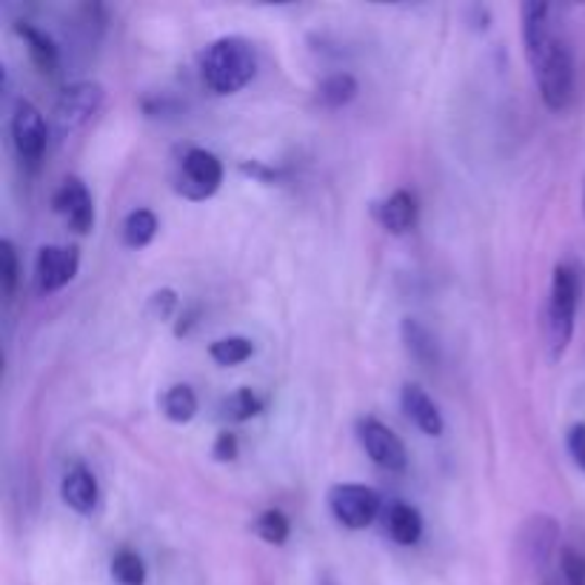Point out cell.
<instances>
[{
	"label": "cell",
	"instance_id": "obj_11",
	"mask_svg": "<svg viewBox=\"0 0 585 585\" xmlns=\"http://www.w3.org/2000/svg\"><path fill=\"white\" fill-rule=\"evenodd\" d=\"M520 537H523L525 560L532 562L534 569H543L551 560V551L560 539V523L551 514H534L523 523Z\"/></svg>",
	"mask_w": 585,
	"mask_h": 585
},
{
	"label": "cell",
	"instance_id": "obj_9",
	"mask_svg": "<svg viewBox=\"0 0 585 585\" xmlns=\"http://www.w3.org/2000/svg\"><path fill=\"white\" fill-rule=\"evenodd\" d=\"M80 269V255L75 246H43L35 260V280L43 294L61 292Z\"/></svg>",
	"mask_w": 585,
	"mask_h": 585
},
{
	"label": "cell",
	"instance_id": "obj_19",
	"mask_svg": "<svg viewBox=\"0 0 585 585\" xmlns=\"http://www.w3.org/2000/svg\"><path fill=\"white\" fill-rule=\"evenodd\" d=\"M161 406L163 415L169 417L171 423H189V420L198 415V394L192 392V385L178 383L163 394Z\"/></svg>",
	"mask_w": 585,
	"mask_h": 585
},
{
	"label": "cell",
	"instance_id": "obj_13",
	"mask_svg": "<svg viewBox=\"0 0 585 585\" xmlns=\"http://www.w3.org/2000/svg\"><path fill=\"white\" fill-rule=\"evenodd\" d=\"M378 224L383 226L389 234H406V231L415 229L417 224V201L415 194L406 192V189H397L394 194H389L385 201L374 203L371 206Z\"/></svg>",
	"mask_w": 585,
	"mask_h": 585
},
{
	"label": "cell",
	"instance_id": "obj_8",
	"mask_svg": "<svg viewBox=\"0 0 585 585\" xmlns=\"http://www.w3.org/2000/svg\"><path fill=\"white\" fill-rule=\"evenodd\" d=\"M49 129L40 109L29 101H17L15 115H12V143H15L21 161L29 166H38V161L47 152Z\"/></svg>",
	"mask_w": 585,
	"mask_h": 585
},
{
	"label": "cell",
	"instance_id": "obj_4",
	"mask_svg": "<svg viewBox=\"0 0 585 585\" xmlns=\"http://www.w3.org/2000/svg\"><path fill=\"white\" fill-rule=\"evenodd\" d=\"M103 101H106V92H103L101 84L80 80V84L66 86L54 103V131L61 138H72L101 112Z\"/></svg>",
	"mask_w": 585,
	"mask_h": 585
},
{
	"label": "cell",
	"instance_id": "obj_25",
	"mask_svg": "<svg viewBox=\"0 0 585 585\" xmlns=\"http://www.w3.org/2000/svg\"><path fill=\"white\" fill-rule=\"evenodd\" d=\"M21 280V263H17V252L12 240H0V285H3V297L12 301V294Z\"/></svg>",
	"mask_w": 585,
	"mask_h": 585
},
{
	"label": "cell",
	"instance_id": "obj_15",
	"mask_svg": "<svg viewBox=\"0 0 585 585\" xmlns=\"http://www.w3.org/2000/svg\"><path fill=\"white\" fill-rule=\"evenodd\" d=\"M61 500L77 514H92L98 506V480L89 469L77 466L61 483Z\"/></svg>",
	"mask_w": 585,
	"mask_h": 585
},
{
	"label": "cell",
	"instance_id": "obj_5",
	"mask_svg": "<svg viewBox=\"0 0 585 585\" xmlns=\"http://www.w3.org/2000/svg\"><path fill=\"white\" fill-rule=\"evenodd\" d=\"M380 494L369 485L360 483H340L331 485L329 492V509L331 517L338 520L340 525H346L352 532H360V529H369L380 514Z\"/></svg>",
	"mask_w": 585,
	"mask_h": 585
},
{
	"label": "cell",
	"instance_id": "obj_30",
	"mask_svg": "<svg viewBox=\"0 0 585 585\" xmlns=\"http://www.w3.org/2000/svg\"><path fill=\"white\" fill-rule=\"evenodd\" d=\"M240 171H243V175H252V178H257V180H275V171L266 169V166L257 161L243 163V166H240Z\"/></svg>",
	"mask_w": 585,
	"mask_h": 585
},
{
	"label": "cell",
	"instance_id": "obj_10",
	"mask_svg": "<svg viewBox=\"0 0 585 585\" xmlns=\"http://www.w3.org/2000/svg\"><path fill=\"white\" fill-rule=\"evenodd\" d=\"M54 212L69 224V229H75L77 234H86L94 224V206L92 194L86 189V183L80 178H66L61 183V189L54 192L52 201Z\"/></svg>",
	"mask_w": 585,
	"mask_h": 585
},
{
	"label": "cell",
	"instance_id": "obj_20",
	"mask_svg": "<svg viewBox=\"0 0 585 585\" xmlns=\"http://www.w3.org/2000/svg\"><path fill=\"white\" fill-rule=\"evenodd\" d=\"M157 234V217L149 208H135L124 224V243L129 249H147Z\"/></svg>",
	"mask_w": 585,
	"mask_h": 585
},
{
	"label": "cell",
	"instance_id": "obj_12",
	"mask_svg": "<svg viewBox=\"0 0 585 585\" xmlns=\"http://www.w3.org/2000/svg\"><path fill=\"white\" fill-rule=\"evenodd\" d=\"M400 406L403 415L411 420V423L420 429L429 437H440L446 423H443V415H440L437 403L425 394V389H420L417 383H406L400 392Z\"/></svg>",
	"mask_w": 585,
	"mask_h": 585
},
{
	"label": "cell",
	"instance_id": "obj_1",
	"mask_svg": "<svg viewBox=\"0 0 585 585\" xmlns=\"http://www.w3.org/2000/svg\"><path fill=\"white\" fill-rule=\"evenodd\" d=\"M520 21H523V47L532 63L539 98L548 109L562 112L574 98L577 72L569 40L562 35L560 12L551 3H523Z\"/></svg>",
	"mask_w": 585,
	"mask_h": 585
},
{
	"label": "cell",
	"instance_id": "obj_18",
	"mask_svg": "<svg viewBox=\"0 0 585 585\" xmlns=\"http://www.w3.org/2000/svg\"><path fill=\"white\" fill-rule=\"evenodd\" d=\"M357 92H360V86H357L355 75L334 72V75H329L323 84L317 86V101L323 103L326 109H343L355 101Z\"/></svg>",
	"mask_w": 585,
	"mask_h": 585
},
{
	"label": "cell",
	"instance_id": "obj_7",
	"mask_svg": "<svg viewBox=\"0 0 585 585\" xmlns=\"http://www.w3.org/2000/svg\"><path fill=\"white\" fill-rule=\"evenodd\" d=\"M357 437H360V446L366 448V455L378 462L380 469L394 471V474L406 471V446H403V440L389 425L374 420V417H363L360 423H357Z\"/></svg>",
	"mask_w": 585,
	"mask_h": 585
},
{
	"label": "cell",
	"instance_id": "obj_29",
	"mask_svg": "<svg viewBox=\"0 0 585 585\" xmlns=\"http://www.w3.org/2000/svg\"><path fill=\"white\" fill-rule=\"evenodd\" d=\"M212 455H215V460H220V462L234 460V457H238V437H234L231 432H220L215 440Z\"/></svg>",
	"mask_w": 585,
	"mask_h": 585
},
{
	"label": "cell",
	"instance_id": "obj_16",
	"mask_svg": "<svg viewBox=\"0 0 585 585\" xmlns=\"http://www.w3.org/2000/svg\"><path fill=\"white\" fill-rule=\"evenodd\" d=\"M17 35L24 38L31 63L38 66L40 75H54L58 66H61V52H58L54 40L49 38L47 31L35 29L31 24H17Z\"/></svg>",
	"mask_w": 585,
	"mask_h": 585
},
{
	"label": "cell",
	"instance_id": "obj_2",
	"mask_svg": "<svg viewBox=\"0 0 585 585\" xmlns=\"http://www.w3.org/2000/svg\"><path fill=\"white\" fill-rule=\"evenodd\" d=\"M257 75V54L246 38L229 35L208 43L201 54V77L208 92L234 94Z\"/></svg>",
	"mask_w": 585,
	"mask_h": 585
},
{
	"label": "cell",
	"instance_id": "obj_6",
	"mask_svg": "<svg viewBox=\"0 0 585 585\" xmlns=\"http://www.w3.org/2000/svg\"><path fill=\"white\" fill-rule=\"evenodd\" d=\"M224 183V163L220 157L206 149H189L180 157L178 175H175V189L189 201H206Z\"/></svg>",
	"mask_w": 585,
	"mask_h": 585
},
{
	"label": "cell",
	"instance_id": "obj_28",
	"mask_svg": "<svg viewBox=\"0 0 585 585\" xmlns=\"http://www.w3.org/2000/svg\"><path fill=\"white\" fill-rule=\"evenodd\" d=\"M565 446H569L571 460L577 462L580 469L585 471V423L571 425L569 437H565Z\"/></svg>",
	"mask_w": 585,
	"mask_h": 585
},
{
	"label": "cell",
	"instance_id": "obj_14",
	"mask_svg": "<svg viewBox=\"0 0 585 585\" xmlns=\"http://www.w3.org/2000/svg\"><path fill=\"white\" fill-rule=\"evenodd\" d=\"M385 534L397 543V546H417L423 537V514L411 506V503L394 500L383 514Z\"/></svg>",
	"mask_w": 585,
	"mask_h": 585
},
{
	"label": "cell",
	"instance_id": "obj_3",
	"mask_svg": "<svg viewBox=\"0 0 585 585\" xmlns=\"http://www.w3.org/2000/svg\"><path fill=\"white\" fill-rule=\"evenodd\" d=\"M580 306V275L571 266L560 263L551 275V289H548L546 317H543V340H546L548 360L557 363L574 338V323H577Z\"/></svg>",
	"mask_w": 585,
	"mask_h": 585
},
{
	"label": "cell",
	"instance_id": "obj_22",
	"mask_svg": "<svg viewBox=\"0 0 585 585\" xmlns=\"http://www.w3.org/2000/svg\"><path fill=\"white\" fill-rule=\"evenodd\" d=\"M220 411H224V417L226 420H231V423H246V420L260 415L263 400L255 392H252V389H238V392L226 397Z\"/></svg>",
	"mask_w": 585,
	"mask_h": 585
},
{
	"label": "cell",
	"instance_id": "obj_24",
	"mask_svg": "<svg viewBox=\"0 0 585 585\" xmlns=\"http://www.w3.org/2000/svg\"><path fill=\"white\" fill-rule=\"evenodd\" d=\"M255 532L263 543H269V546H283L285 539H289V532H292V523H289V517H285L280 509H269L263 511V514L255 520Z\"/></svg>",
	"mask_w": 585,
	"mask_h": 585
},
{
	"label": "cell",
	"instance_id": "obj_23",
	"mask_svg": "<svg viewBox=\"0 0 585 585\" xmlns=\"http://www.w3.org/2000/svg\"><path fill=\"white\" fill-rule=\"evenodd\" d=\"M112 580L115 585H147V562L143 557L124 548L112 560Z\"/></svg>",
	"mask_w": 585,
	"mask_h": 585
},
{
	"label": "cell",
	"instance_id": "obj_26",
	"mask_svg": "<svg viewBox=\"0 0 585 585\" xmlns=\"http://www.w3.org/2000/svg\"><path fill=\"white\" fill-rule=\"evenodd\" d=\"M562 574L565 585H585V555H580L577 548L562 551Z\"/></svg>",
	"mask_w": 585,
	"mask_h": 585
},
{
	"label": "cell",
	"instance_id": "obj_27",
	"mask_svg": "<svg viewBox=\"0 0 585 585\" xmlns=\"http://www.w3.org/2000/svg\"><path fill=\"white\" fill-rule=\"evenodd\" d=\"M175 308H178V294L171 292V289H161V292H154L149 297V315L154 320H169L175 315Z\"/></svg>",
	"mask_w": 585,
	"mask_h": 585
},
{
	"label": "cell",
	"instance_id": "obj_17",
	"mask_svg": "<svg viewBox=\"0 0 585 585\" xmlns=\"http://www.w3.org/2000/svg\"><path fill=\"white\" fill-rule=\"evenodd\" d=\"M400 334H403V343H406V352L415 357L420 366H434V363L440 360L437 338H434L432 331L425 329L420 320H415V317H406L400 326Z\"/></svg>",
	"mask_w": 585,
	"mask_h": 585
},
{
	"label": "cell",
	"instance_id": "obj_21",
	"mask_svg": "<svg viewBox=\"0 0 585 585\" xmlns=\"http://www.w3.org/2000/svg\"><path fill=\"white\" fill-rule=\"evenodd\" d=\"M208 355L217 366H240L255 355V343L249 338H220L208 346Z\"/></svg>",
	"mask_w": 585,
	"mask_h": 585
}]
</instances>
